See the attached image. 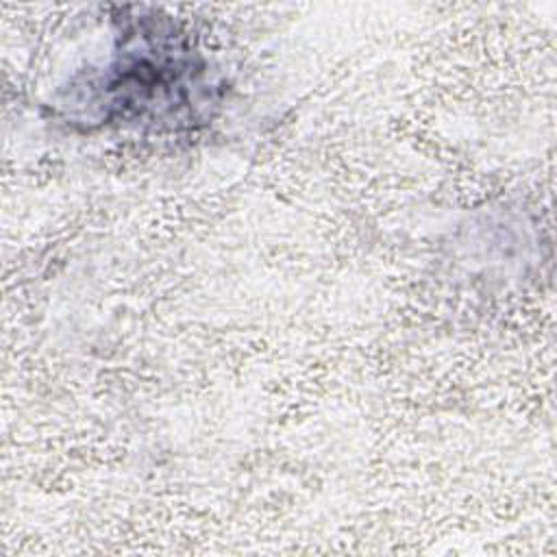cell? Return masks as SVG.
Here are the masks:
<instances>
[{"instance_id": "1", "label": "cell", "mask_w": 557, "mask_h": 557, "mask_svg": "<svg viewBox=\"0 0 557 557\" xmlns=\"http://www.w3.org/2000/svg\"><path fill=\"white\" fill-rule=\"evenodd\" d=\"M124 54L104 72L102 81L94 87L107 98L111 109H133L139 115L157 104H165L170 91H183L194 85L196 65L176 48H168L165 41L152 44L144 39V48L133 46L122 50Z\"/></svg>"}]
</instances>
